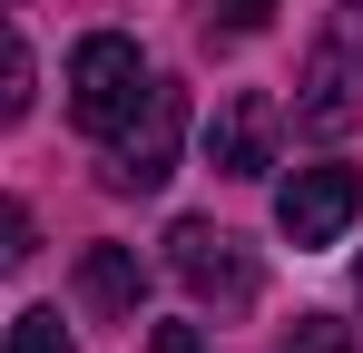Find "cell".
Masks as SVG:
<instances>
[{"instance_id":"cell-14","label":"cell","mask_w":363,"mask_h":353,"mask_svg":"<svg viewBox=\"0 0 363 353\" xmlns=\"http://www.w3.org/2000/svg\"><path fill=\"white\" fill-rule=\"evenodd\" d=\"M354 285H363V265H354Z\"/></svg>"},{"instance_id":"cell-3","label":"cell","mask_w":363,"mask_h":353,"mask_svg":"<svg viewBox=\"0 0 363 353\" xmlns=\"http://www.w3.org/2000/svg\"><path fill=\"white\" fill-rule=\"evenodd\" d=\"M167 265H177V285L196 294V304H216V314H245L255 304V255H245V235L226 226H206V216H177L167 226Z\"/></svg>"},{"instance_id":"cell-7","label":"cell","mask_w":363,"mask_h":353,"mask_svg":"<svg viewBox=\"0 0 363 353\" xmlns=\"http://www.w3.org/2000/svg\"><path fill=\"white\" fill-rule=\"evenodd\" d=\"M79 304H99V314H138V304H147V265H138V245H89V255H79Z\"/></svg>"},{"instance_id":"cell-1","label":"cell","mask_w":363,"mask_h":353,"mask_svg":"<svg viewBox=\"0 0 363 353\" xmlns=\"http://www.w3.org/2000/svg\"><path fill=\"white\" fill-rule=\"evenodd\" d=\"M363 118V0H344L324 20V40L304 50V79H295V128L304 138H344Z\"/></svg>"},{"instance_id":"cell-9","label":"cell","mask_w":363,"mask_h":353,"mask_svg":"<svg viewBox=\"0 0 363 353\" xmlns=\"http://www.w3.org/2000/svg\"><path fill=\"white\" fill-rule=\"evenodd\" d=\"M275 353H354V324H334V314H304L275 334Z\"/></svg>"},{"instance_id":"cell-10","label":"cell","mask_w":363,"mask_h":353,"mask_svg":"<svg viewBox=\"0 0 363 353\" xmlns=\"http://www.w3.org/2000/svg\"><path fill=\"white\" fill-rule=\"evenodd\" d=\"M30 108V50H20V30L0 20V118H20Z\"/></svg>"},{"instance_id":"cell-6","label":"cell","mask_w":363,"mask_h":353,"mask_svg":"<svg viewBox=\"0 0 363 353\" xmlns=\"http://www.w3.org/2000/svg\"><path fill=\"white\" fill-rule=\"evenodd\" d=\"M275 138H285V108L265 89H236L216 108V128H206V157H216V176H265L275 167Z\"/></svg>"},{"instance_id":"cell-5","label":"cell","mask_w":363,"mask_h":353,"mask_svg":"<svg viewBox=\"0 0 363 353\" xmlns=\"http://www.w3.org/2000/svg\"><path fill=\"white\" fill-rule=\"evenodd\" d=\"M354 206H363V176L354 167H295L285 186H275V226H285V245H344Z\"/></svg>"},{"instance_id":"cell-12","label":"cell","mask_w":363,"mask_h":353,"mask_svg":"<svg viewBox=\"0 0 363 353\" xmlns=\"http://www.w3.org/2000/svg\"><path fill=\"white\" fill-rule=\"evenodd\" d=\"M206 10H216L226 30H265V10H275V0H206Z\"/></svg>"},{"instance_id":"cell-4","label":"cell","mask_w":363,"mask_h":353,"mask_svg":"<svg viewBox=\"0 0 363 353\" xmlns=\"http://www.w3.org/2000/svg\"><path fill=\"white\" fill-rule=\"evenodd\" d=\"M138 99H147V59H138V40L99 30V40H79V50H69V118H79L89 138H108Z\"/></svg>"},{"instance_id":"cell-2","label":"cell","mask_w":363,"mask_h":353,"mask_svg":"<svg viewBox=\"0 0 363 353\" xmlns=\"http://www.w3.org/2000/svg\"><path fill=\"white\" fill-rule=\"evenodd\" d=\"M177 138H186V99L167 79H147V99L108 128V196H147V186H167L177 176Z\"/></svg>"},{"instance_id":"cell-13","label":"cell","mask_w":363,"mask_h":353,"mask_svg":"<svg viewBox=\"0 0 363 353\" xmlns=\"http://www.w3.org/2000/svg\"><path fill=\"white\" fill-rule=\"evenodd\" d=\"M157 353H206V334L196 324H157Z\"/></svg>"},{"instance_id":"cell-8","label":"cell","mask_w":363,"mask_h":353,"mask_svg":"<svg viewBox=\"0 0 363 353\" xmlns=\"http://www.w3.org/2000/svg\"><path fill=\"white\" fill-rule=\"evenodd\" d=\"M10 353H79V344H69V324H60V304H30V314L10 324Z\"/></svg>"},{"instance_id":"cell-11","label":"cell","mask_w":363,"mask_h":353,"mask_svg":"<svg viewBox=\"0 0 363 353\" xmlns=\"http://www.w3.org/2000/svg\"><path fill=\"white\" fill-rule=\"evenodd\" d=\"M30 245H40L30 206H20V196H0V275H20V265H30Z\"/></svg>"}]
</instances>
